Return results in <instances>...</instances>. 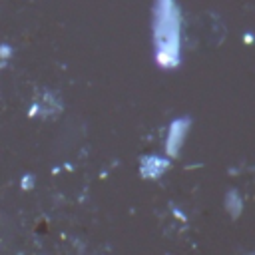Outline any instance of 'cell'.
<instances>
[{
	"instance_id": "cell-1",
	"label": "cell",
	"mask_w": 255,
	"mask_h": 255,
	"mask_svg": "<svg viewBox=\"0 0 255 255\" xmlns=\"http://www.w3.org/2000/svg\"><path fill=\"white\" fill-rule=\"evenodd\" d=\"M241 207H243L241 197H239L235 191H229V193H227V211H229L233 217H237V215L241 213Z\"/></svg>"
}]
</instances>
